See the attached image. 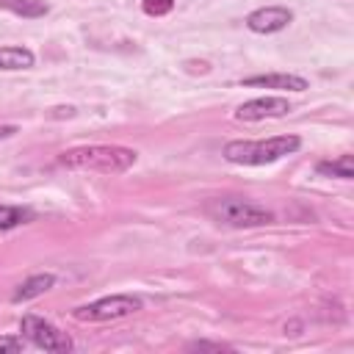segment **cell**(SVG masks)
Masks as SVG:
<instances>
[{"mask_svg":"<svg viewBox=\"0 0 354 354\" xmlns=\"http://www.w3.org/2000/svg\"><path fill=\"white\" fill-rule=\"evenodd\" d=\"M138 160L136 149L116 147V144H88L75 147L58 155V163L77 171H102V174H122Z\"/></svg>","mask_w":354,"mask_h":354,"instance_id":"1","label":"cell"},{"mask_svg":"<svg viewBox=\"0 0 354 354\" xmlns=\"http://www.w3.org/2000/svg\"><path fill=\"white\" fill-rule=\"evenodd\" d=\"M301 147L299 136H274L266 141H230L224 147V158L230 163H241V166H263V163H274L285 155H293Z\"/></svg>","mask_w":354,"mask_h":354,"instance_id":"2","label":"cell"},{"mask_svg":"<svg viewBox=\"0 0 354 354\" xmlns=\"http://www.w3.org/2000/svg\"><path fill=\"white\" fill-rule=\"evenodd\" d=\"M207 213L221 221V224H230V227H263V224H271L274 216L249 202V199H238V196H224V199H213L207 205Z\"/></svg>","mask_w":354,"mask_h":354,"instance_id":"3","label":"cell"},{"mask_svg":"<svg viewBox=\"0 0 354 354\" xmlns=\"http://www.w3.org/2000/svg\"><path fill=\"white\" fill-rule=\"evenodd\" d=\"M144 307V301L138 296H130V293H116V296H105V299H97L91 304H83V307H75V318L77 321H116V318H124V315H133Z\"/></svg>","mask_w":354,"mask_h":354,"instance_id":"4","label":"cell"},{"mask_svg":"<svg viewBox=\"0 0 354 354\" xmlns=\"http://www.w3.org/2000/svg\"><path fill=\"white\" fill-rule=\"evenodd\" d=\"M19 332H22V337L30 340L36 348H44V351H72V340H69L64 332H58L50 321H44L41 315H33V313L22 315Z\"/></svg>","mask_w":354,"mask_h":354,"instance_id":"5","label":"cell"},{"mask_svg":"<svg viewBox=\"0 0 354 354\" xmlns=\"http://www.w3.org/2000/svg\"><path fill=\"white\" fill-rule=\"evenodd\" d=\"M290 113V102L285 97H254L243 105H238L235 119L238 122H260V119H277Z\"/></svg>","mask_w":354,"mask_h":354,"instance_id":"6","label":"cell"},{"mask_svg":"<svg viewBox=\"0 0 354 354\" xmlns=\"http://www.w3.org/2000/svg\"><path fill=\"white\" fill-rule=\"evenodd\" d=\"M290 19H293L290 8H285V6H263V8H254L246 17V28L254 30V33H277V30L288 28Z\"/></svg>","mask_w":354,"mask_h":354,"instance_id":"7","label":"cell"},{"mask_svg":"<svg viewBox=\"0 0 354 354\" xmlns=\"http://www.w3.org/2000/svg\"><path fill=\"white\" fill-rule=\"evenodd\" d=\"M241 83L243 86H257V88H279V91H307L310 88L307 77H301V75H279V72L252 75V77H243Z\"/></svg>","mask_w":354,"mask_h":354,"instance_id":"8","label":"cell"},{"mask_svg":"<svg viewBox=\"0 0 354 354\" xmlns=\"http://www.w3.org/2000/svg\"><path fill=\"white\" fill-rule=\"evenodd\" d=\"M33 64H36L33 50H28V47H14V44L0 47V69L17 72V69H30Z\"/></svg>","mask_w":354,"mask_h":354,"instance_id":"9","label":"cell"},{"mask_svg":"<svg viewBox=\"0 0 354 354\" xmlns=\"http://www.w3.org/2000/svg\"><path fill=\"white\" fill-rule=\"evenodd\" d=\"M53 285H55V277H53V274H33V277H28V279L14 290L11 299H14V301H30V299L47 293Z\"/></svg>","mask_w":354,"mask_h":354,"instance_id":"10","label":"cell"},{"mask_svg":"<svg viewBox=\"0 0 354 354\" xmlns=\"http://www.w3.org/2000/svg\"><path fill=\"white\" fill-rule=\"evenodd\" d=\"M315 171L324 174V177L351 180V177H354V158H351V155H337V158H332V160H318Z\"/></svg>","mask_w":354,"mask_h":354,"instance_id":"11","label":"cell"},{"mask_svg":"<svg viewBox=\"0 0 354 354\" xmlns=\"http://www.w3.org/2000/svg\"><path fill=\"white\" fill-rule=\"evenodd\" d=\"M0 8H8L11 14L25 17V19H36L50 11V6L44 0H0Z\"/></svg>","mask_w":354,"mask_h":354,"instance_id":"12","label":"cell"},{"mask_svg":"<svg viewBox=\"0 0 354 354\" xmlns=\"http://www.w3.org/2000/svg\"><path fill=\"white\" fill-rule=\"evenodd\" d=\"M33 221V210L30 207H19V205H0V230H14L19 224Z\"/></svg>","mask_w":354,"mask_h":354,"instance_id":"13","label":"cell"},{"mask_svg":"<svg viewBox=\"0 0 354 354\" xmlns=\"http://www.w3.org/2000/svg\"><path fill=\"white\" fill-rule=\"evenodd\" d=\"M141 8L149 17H166L174 8V0H141Z\"/></svg>","mask_w":354,"mask_h":354,"instance_id":"14","label":"cell"},{"mask_svg":"<svg viewBox=\"0 0 354 354\" xmlns=\"http://www.w3.org/2000/svg\"><path fill=\"white\" fill-rule=\"evenodd\" d=\"M22 348H25V337H22V335H17V337H0V354H3V351L17 354V351H22Z\"/></svg>","mask_w":354,"mask_h":354,"instance_id":"15","label":"cell"},{"mask_svg":"<svg viewBox=\"0 0 354 354\" xmlns=\"http://www.w3.org/2000/svg\"><path fill=\"white\" fill-rule=\"evenodd\" d=\"M188 348H213V351H224V348H230V346H224V343H207V340H196V343H191Z\"/></svg>","mask_w":354,"mask_h":354,"instance_id":"16","label":"cell"},{"mask_svg":"<svg viewBox=\"0 0 354 354\" xmlns=\"http://www.w3.org/2000/svg\"><path fill=\"white\" fill-rule=\"evenodd\" d=\"M50 116H75V108H72V105H66V108H53Z\"/></svg>","mask_w":354,"mask_h":354,"instance_id":"17","label":"cell"},{"mask_svg":"<svg viewBox=\"0 0 354 354\" xmlns=\"http://www.w3.org/2000/svg\"><path fill=\"white\" fill-rule=\"evenodd\" d=\"M14 133H17L14 124H3V127H0V138H8V136H14Z\"/></svg>","mask_w":354,"mask_h":354,"instance_id":"18","label":"cell"}]
</instances>
